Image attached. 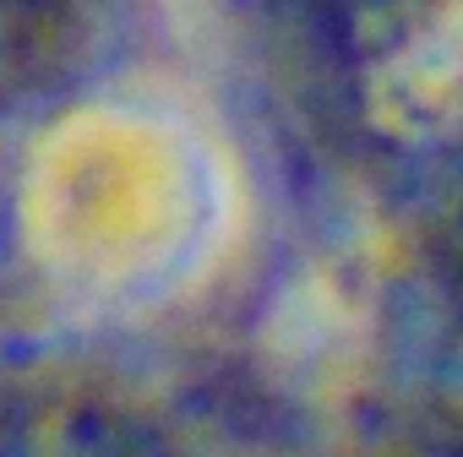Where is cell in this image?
Returning <instances> with one entry per match:
<instances>
[{"instance_id": "obj_1", "label": "cell", "mask_w": 463, "mask_h": 457, "mask_svg": "<svg viewBox=\"0 0 463 457\" xmlns=\"http://www.w3.org/2000/svg\"><path fill=\"white\" fill-rule=\"evenodd\" d=\"M0 457H6V452H0Z\"/></svg>"}]
</instances>
